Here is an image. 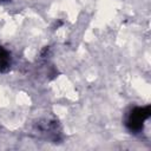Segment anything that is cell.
Segmentation results:
<instances>
[{"mask_svg":"<svg viewBox=\"0 0 151 151\" xmlns=\"http://www.w3.org/2000/svg\"><path fill=\"white\" fill-rule=\"evenodd\" d=\"M149 117V109H136L129 119V126L131 130H139L143 122Z\"/></svg>","mask_w":151,"mask_h":151,"instance_id":"obj_1","label":"cell"},{"mask_svg":"<svg viewBox=\"0 0 151 151\" xmlns=\"http://www.w3.org/2000/svg\"><path fill=\"white\" fill-rule=\"evenodd\" d=\"M8 65V54L7 52L0 47V71H2Z\"/></svg>","mask_w":151,"mask_h":151,"instance_id":"obj_2","label":"cell"}]
</instances>
